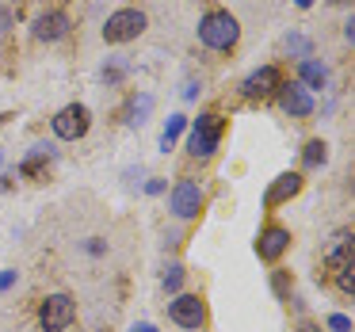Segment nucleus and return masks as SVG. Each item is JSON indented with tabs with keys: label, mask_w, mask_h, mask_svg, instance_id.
<instances>
[{
	"label": "nucleus",
	"mask_w": 355,
	"mask_h": 332,
	"mask_svg": "<svg viewBox=\"0 0 355 332\" xmlns=\"http://www.w3.org/2000/svg\"><path fill=\"white\" fill-rule=\"evenodd\" d=\"M168 210H172V218H180V222L199 218V210H202V187L195 184V180H180V184L172 187V195H168Z\"/></svg>",
	"instance_id": "nucleus-7"
},
{
	"label": "nucleus",
	"mask_w": 355,
	"mask_h": 332,
	"mask_svg": "<svg viewBox=\"0 0 355 332\" xmlns=\"http://www.w3.org/2000/svg\"><path fill=\"white\" fill-rule=\"evenodd\" d=\"M286 248H291V229H283V225H268V229L260 233V241H256V252L268 263H275Z\"/></svg>",
	"instance_id": "nucleus-11"
},
{
	"label": "nucleus",
	"mask_w": 355,
	"mask_h": 332,
	"mask_svg": "<svg viewBox=\"0 0 355 332\" xmlns=\"http://www.w3.org/2000/svg\"><path fill=\"white\" fill-rule=\"evenodd\" d=\"M298 85L306 88V92L324 88V85H329V69H324L317 58H302V65H298Z\"/></svg>",
	"instance_id": "nucleus-14"
},
{
	"label": "nucleus",
	"mask_w": 355,
	"mask_h": 332,
	"mask_svg": "<svg viewBox=\"0 0 355 332\" xmlns=\"http://www.w3.org/2000/svg\"><path fill=\"white\" fill-rule=\"evenodd\" d=\"M344 39H347V42H355V19H347V27H344Z\"/></svg>",
	"instance_id": "nucleus-27"
},
{
	"label": "nucleus",
	"mask_w": 355,
	"mask_h": 332,
	"mask_svg": "<svg viewBox=\"0 0 355 332\" xmlns=\"http://www.w3.org/2000/svg\"><path fill=\"white\" fill-rule=\"evenodd\" d=\"M54 138H62V141H77V138H85L88 134V126H92V115H88V107L85 103H65L62 111L54 115Z\"/></svg>",
	"instance_id": "nucleus-4"
},
{
	"label": "nucleus",
	"mask_w": 355,
	"mask_h": 332,
	"mask_svg": "<svg viewBox=\"0 0 355 332\" xmlns=\"http://www.w3.org/2000/svg\"><path fill=\"white\" fill-rule=\"evenodd\" d=\"M130 332H157V329H153V324H146V321H141V324H134Z\"/></svg>",
	"instance_id": "nucleus-28"
},
{
	"label": "nucleus",
	"mask_w": 355,
	"mask_h": 332,
	"mask_svg": "<svg viewBox=\"0 0 355 332\" xmlns=\"http://www.w3.org/2000/svg\"><path fill=\"white\" fill-rule=\"evenodd\" d=\"M184 130H187V119H184V115H172V119H168V126H164V134H161V149H164V153H168V149L176 146V138H180Z\"/></svg>",
	"instance_id": "nucleus-16"
},
{
	"label": "nucleus",
	"mask_w": 355,
	"mask_h": 332,
	"mask_svg": "<svg viewBox=\"0 0 355 332\" xmlns=\"http://www.w3.org/2000/svg\"><path fill=\"white\" fill-rule=\"evenodd\" d=\"M146 191H149V195H161V191H164V184H161V180H149Z\"/></svg>",
	"instance_id": "nucleus-24"
},
{
	"label": "nucleus",
	"mask_w": 355,
	"mask_h": 332,
	"mask_svg": "<svg viewBox=\"0 0 355 332\" xmlns=\"http://www.w3.org/2000/svg\"><path fill=\"white\" fill-rule=\"evenodd\" d=\"M8 286H16V271H0V290H8Z\"/></svg>",
	"instance_id": "nucleus-23"
},
{
	"label": "nucleus",
	"mask_w": 355,
	"mask_h": 332,
	"mask_svg": "<svg viewBox=\"0 0 355 332\" xmlns=\"http://www.w3.org/2000/svg\"><path fill=\"white\" fill-rule=\"evenodd\" d=\"M332 275H336V283H340V290H344V294L355 290V263H344V268L332 271Z\"/></svg>",
	"instance_id": "nucleus-19"
},
{
	"label": "nucleus",
	"mask_w": 355,
	"mask_h": 332,
	"mask_svg": "<svg viewBox=\"0 0 355 332\" xmlns=\"http://www.w3.org/2000/svg\"><path fill=\"white\" fill-rule=\"evenodd\" d=\"M168 317H172V324L195 332V329L207 324V302H202L199 294H176V298L168 302Z\"/></svg>",
	"instance_id": "nucleus-6"
},
{
	"label": "nucleus",
	"mask_w": 355,
	"mask_h": 332,
	"mask_svg": "<svg viewBox=\"0 0 355 332\" xmlns=\"http://www.w3.org/2000/svg\"><path fill=\"white\" fill-rule=\"evenodd\" d=\"M77 317V306H73L69 294H50L46 302L39 306V324L42 332H65Z\"/></svg>",
	"instance_id": "nucleus-5"
},
{
	"label": "nucleus",
	"mask_w": 355,
	"mask_h": 332,
	"mask_svg": "<svg viewBox=\"0 0 355 332\" xmlns=\"http://www.w3.org/2000/svg\"><path fill=\"white\" fill-rule=\"evenodd\" d=\"M241 39V24L233 12H207L199 19V42L207 50H233Z\"/></svg>",
	"instance_id": "nucleus-1"
},
{
	"label": "nucleus",
	"mask_w": 355,
	"mask_h": 332,
	"mask_svg": "<svg viewBox=\"0 0 355 332\" xmlns=\"http://www.w3.org/2000/svg\"><path fill=\"white\" fill-rule=\"evenodd\" d=\"M146 12L138 8H119L107 16V24H103V42H111V46H123V42H134L146 35Z\"/></svg>",
	"instance_id": "nucleus-2"
},
{
	"label": "nucleus",
	"mask_w": 355,
	"mask_h": 332,
	"mask_svg": "<svg viewBox=\"0 0 355 332\" xmlns=\"http://www.w3.org/2000/svg\"><path fill=\"white\" fill-rule=\"evenodd\" d=\"M69 27H73V19L65 16V12H42V16H35L31 35L39 42H62L65 35H69Z\"/></svg>",
	"instance_id": "nucleus-10"
},
{
	"label": "nucleus",
	"mask_w": 355,
	"mask_h": 332,
	"mask_svg": "<svg viewBox=\"0 0 355 332\" xmlns=\"http://www.w3.org/2000/svg\"><path fill=\"white\" fill-rule=\"evenodd\" d=\"M324 324H329V332H352V317H344V313H332Z\"/></svg>",
	"instance_id": "nucleus-21"
},
{
	"label": "nucleus",
	"mask_w": 355,
	"mask_h": 332,
	"mask_svg": "<svg viewBox=\"0 0 355 332\" xmlns=\"http://www.w3.org/2000/svg\"><path fill=\"white\" fill-rule=\"evenodd\" d=\"M222 115H214V111H207V115H199L191 123V134H187V153L191 157H214L218 153V141H222Z\"/></svg>",
	"instance_id": "nucleus-3"
},
{
	"label": "nucleus",
	"mask_w": 355,
	"mask_h": 332,
	"mask_svg": "<svg viewBox=\"0 0 355 332\" xmlns=\"http://www.w3.org/2000/svg\"><path fill=\"white\" fill-rule=\"evenodd\" d=\"M302 332H321V329H317V324H309V321H306V324H302Z\"/></svg>",
	"instance_id": "nucleus-29"
},
{
	"label": "nucleus",
	"mask_w": 355,
	"mask_h": 332,
	"mask_svg": "<svg viewBox=\"0 0 355 332\" xmlns=\"http://www.w3.org/2000/svg\"><path fill=\"white\" fill-rule=\"evenodd\" d=\"M195 92H199V85H195V80H187V88H184V100H195Z\"/></svg>",
	"instance_id": "nucleus-26"
},
{
	"label": "nucleus",
	"mask_w": 355,
	"mask_h": 332,
	"mask_svg": "<svg viewBox=\"0 0 355 332\" xmlns=\"http://www.w3.org/2000/svg\"><path fill=\"white\" fill-rule=\"evenodd\" d=\"M286 50H294V54L309 58V42H306V39H298V35H294V39H286Z\"/></svg>",
	"instance_id": "nucleus-22"
},
{
	"label": "nucleus",
	"mask_w": 355,
	"mask_h": 332,
	"mask_svg": "<svg viewBox=\"0 0 355 332\" xmlns=\"http://www.w3.org/2000/svg\"><path fill=\"white\" fill-rule=\"evenodd\" d=\"M0 168H4V153H0Z\"/></svg>",
	"instance_id": "nucleus-32"
},
{
	"label": "nucleus",
	"mask_w": 355,
	"mask_h": 332,
	"mask_svg": "<svg viewBox=\"0 0 355 332\" xmlns=\"http://www.w3.org/2000/svg\"><path fill=\"white\" fill-rule=\"evenodd\" d=\"M279 103H283V111L291 119H309V115H313V92H306L298 80L279 85Z\"/></svg>",
	"instance_id": "nucleus-9"
},
{
	"label": "nucleus",
	"mask_w": 355,
	"mask_h": 332,
	"mask_svg": "<svg viewBox=\"0 0 355 332\" xmlns=\"http://www.w3.org/2000/svg\"><path fill=\"white\" fill-rule=\"evenodd\" d=\"M294 4H298V8H309V4H313V0H294Z\"/></svg>",
	"instance_id": "nucleus-30"
},
{
	"label": "nucleus",
	"mask_w": 355,
	"mask_h": 332,
	"mask_svg": "<svg viewBox=\"0 0 355 332\" xmlns=\"http://www.w3.org/2000/svg\"><path fill=\"white\" fill-rule=\"evenodd\" d=\"M275 294H286V275H283V271L275 275Z\"/></svg>",
	"instance_id": "nucleus-25"
},
{
	"label": "nucleus",
	"mask_w": 355,
	"mask_h": 332,
	"mask_svg": "<svg viewBox=\"0 0 355 332\" xmlns=\"http://www.w3.org/2000/svg\"><path fill=\"white\" fill-rule=\"evenodd\" d=\"M149 107H153V96H138L134 107H130V123L141 126V123H146V115H149Z\"/></svg>",
	"instance_id": "nucleus-18"
},
{
	"label": "nucleus",
	"mask_w": 355,
	"mask_h": 332,
	"mask_svg": "<svg viewBox=\"0 0 355 332\" xmlns=\"http://www.w3.org/2000/svg\"><path fill=\"white\" fill-rule=\"evenodd\" d=\"M332 4H347V0H332Z\"/></svg>",
	"instance_id": "nucleus-31"
},
{
	"label": "nucleus",
	"mask_w": 355,
	"mask_h": 332,
	"mask_svg": "<svg viewBox=\"0 0 355 332\" xmlns=\"http://www.w3.org/2000/svg\"><path fill=\"white\" fill-rule=\"evenodd\" d=\"M324 161H329V146H324L321 138L306 141V149H302V164H306V168H321Z\"/></svg>",
	"instance_id": "nucleus-15"
},
{
	"label": "nucleus",
	"mask_w": 355,
	"mask_h": 332,
	"mask_svg": "<svg viewBox=\"0 0 355 332\" xmlns=\"http://www.w3.org/2000/svg\"><path fill=\"white\" fill-rule=\"evenodd\" d=\"M180 283H184V268L172 263V268L164 271V290H180Z\"/></svg>",
	"instance_id": "nucleus-20"
},
{
	"label": "nucleus",
	"mask_w": 355,
	"mask_h": 332,
	"mask_svg": "<svg viewBox=\"0 0 355 332\" xmlns=\"http://www.w3.org/2000/svg\"><path fill=\"white\" fill-rule=\"evenodd\" d=\"M344 263H355V256H352V229H340L336 237L329 241V248H324V268H329V271H340Z\"/></svg>",
	"instance_id": "nucleus-12"
},
{
	"label": "nucleus",
	"mask_w": 355,
	"mask_h": 332,
	"mask_svg": "<svg viewBox=\"0 0 355 332\" xmlns=\"http://www.w3.org/2000/svg\"><path fill=\"white\" fill-rule=\"evenodd\" d=\"M50 157H54V153H50V146H35V153L24 161V176H35L42 164H50Z\"/></svg>",
	"instance_id": "nucleus-17"
},
{
	"label": "nucleus",
	"mask_w": 355,
	"mask_h": 332,
	"mask_svg": "<svg viewBox=\"0 0 355 332\" xmlns=\"http://www.w3.org/2000/svg\"><path fill=\"white\" fill-rule=\"evenodd\" d=\"M298 191H302V176H298V172H283V176H275V184L268 187L263 202H268V207H279V202L294 199Z\"/></svg>",
	"instance_id": "nucleus-13"
},
{
	"label": "nucleus",
	"mask_w": 355,
	"mask_h": 332,
	"mask_svg": "<svg viewBox=\"0 0 355 332\" xmlns=\"http://www.w3.org/2000/svg\"><path fill=\"white\" fill-rule=\"evenodd\" d=\"M279 85H283V77H279L275 65H260V69H252L241 80V96H245V100H263V96L279 92Z\"/></svg>",
	"instance_id": "nucleus-8"
}]
</instances>
